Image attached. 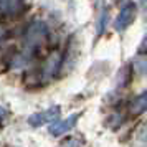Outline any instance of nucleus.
<instances>
[{"label": "nucleus", "mask_w": 147, "mask_h": 147, "mask_svg": "<svg viewBox=\"0 0 147 147\" xmlns=\"http://www.w3.org/2000/svg\"><path fill=\"white\" fill-rule=\"evenodd\" d=\"M47 36V27L41 22H35L30 25L25 35V50L27 51H33L41 45V41Z\"/></svg>", "instance_id": "obj_1"}, {"label": "nucleus", "mask_w": 147, "mask_h": 147, "mask_svg": "<svg viewBox=\"0 0 147 147\" xmlns=\"http://www.w3.org/2000/svg\"><path fill=\"white\" fill-rule=\"evenodd\" d=\"M136 13H137V7H136V3H134V2H127L126 5L122 7V10L119 12V17L116 18V23H114L116 30H119V32L126 30V28L134 22Z\"/></svg>", "instance_id": "obj_2"}, {"label": "nucleus", "mask_w": 147, "mask_h": 147, "mask_svg": "<svg viewBox=\"0 0 147 147\" xmlns=\"http://www.w3.org/2000/svg\"><path fill=\"white\" fill-rule=\"evenodd\" d=\"M58 117H60V107L55 106V107L47 109V111H43V113L32 114L28 117V122H30V126L38 127V126H43V124H48V122H55Z\"/></svg>", "instance_id": "obj_3"}, {"label": "nucleus", "mask_w": 147, "mask_h": 147, "mask_svg": "<svg viewBox=\"0 0 147 147\" xmlns=\"http://www.w3.org/2000/svg\"><path fill=\"white\" fill-rule=\"evenodd\" d=\"M76 121H78V114L69 116V117L65 119V121H55L53 124L50 126V134H53V136H61V134L68 132V131L76 124Z\"/></svg>", "instance_id": "obj_4"}, {"label": "nucleus", "mask_w": 147, "mask_h": 147, "mask_svg": "<svg viewBox=\"0 0 147 147\" xmlns=\"http://www.w3.org/2000/svg\"><path fill=\"white\" fill-rule=\"evenodd\" d=\"M146 111H147V91H144L140 96H137V98L132 101V104H131V113H132L134 116H139V114L146 113Z\"/></svg>", "instance_id": "obj_5"}, {"label": "nucleus", "mask_w": 147, "mask_h": 147, "mask_svg": "<svg viewBox=\"0 0 147 147\" xmlns=\"http://www.w3.org/2000/svg\"><path fill=\"white\" fill-rule=\"evenodd\" d=\"M20 0H0V15H12L20 10Z\"/></svg>", "instance_id": "obj_6"}, {"label": "nucleus", "mask_w": 147, "mask_h": 147, "mask_svg": "<svg viewBox=\"0 0 147 147\" xmlns=\"http://www.w3.org/2000/svg\"><path fill=\"white\" fill-rule=\"evenodd\" d=\"M58 65H60V58H58V55H53V56L47 61V65H45V76H47V78L53 76L55 71L58 69Z\"/></svg>", "instance_id": "obj_7"}, {"label": "nucleus", "mask_w": 147, "mask_h": 147, "mask_svg": "<svg viewBox=\"0 0 147 147\" xmlns=\"http://www.w3.org/2000/svg\"><path fill=\"white\" fill-rule=\"evenodd\" d=\"M107 22V12L106 10H102V13L99 17V25H98V33H102V30H104V25H106Z\"/></svg>", "instance_id": "obj_8"}, {"label": "nucleus", "mask_w": 147, "mask_h": 147, "mask_svg": "<svg viewBox=\"0 0 147 147\" xmlns=\"http://www.w3.org/2000/svg\"><path fill=\"white\" fill-rule=\"evenodd\" d=\"M137 53H139V55L147 53V33H146V36L142 38V43H140V47L137 48Z\"/></svg>", "instance_id": "obj_9"}, {"label": "nucleus", "mask_w": 147, "mask_h": 147, "mask_svg": "<svg viewBox=\"0 0 147 147\" xmlns=\"http://www.w3.org/2000/svg\"><path fill=\"white\" fill-rule=\"evenodd\" d=\"M140 7L144 10V15H146V20H147V0H140Z\"/></svg>", "instance_id": "obj_10"}, {"label": "nucleus", "mask_w": 147, "mask_h": 147, "mask_svg": "<svg viewBox=\"0 0 147 147\" xmlns=\"http://www.w3.org/2000/svg\"><path fill=\"white\" fill-rule=\"evenodd\" d=\"M2 114H3V109H2V107H0V116H2Z\"/></svg>", "instance_id": "obj_11"}, {"label": "nucleus", "mask_w": 147, "mask_h": 147, "mask_svg": "<svg viewBox=\"0 0 147 147\" xmlns=\"http://www.w3.org/2000/svg\"><path fill=\"white\" fill-rule=\"evenodd\" d=\"M0 35H2V28H0Z\"/></svg>", "instance_id": "obj_12"}]
</instances>
